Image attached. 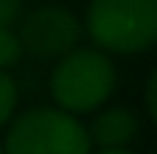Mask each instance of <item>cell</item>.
I'll return each mask as SVG.
<instances>
[{"label": "cell", "mask_w": 157, "mask_h": 154, "mask_svg": "<svg viewBox=\"0 0 157 154\" xmlns=\"http://www.w3.org/2000/svg\"><path fill=\"white\" fill-rule=\"evenodd\" d=\"M83 30L108 55H138L157 47V0H88Z\"/></svg>", "instance_id": "6da1fadb"}, {"label": "cell", "mask_w": 157, "mask_h": 154, "mask_svg": "<svg viewBox=\"0 0 157 154\" xmlns=\"http://www.w3.org/2000/svg\"><path fill=\"white\" fill-rule=\"evenodd\" d=\"M119 74L108 52L97 47H75L50 74V94L58 110L86 116L99 110L116 91Z\"/></svg>", "instance_id": "7a4b0ae2"}, {"label": "cell", "mask_w": 157, "mask_h": 154, "mask_svg": "<svg viewBox=\"0 0 157 154\" xmlns=\"http://www.w3.org/2000/svg\"><path fill=\"white\" fill-rule=\"evenodd\" d=\"M6 154H91V138L77 116L58 107H30L11 118Z\"/></svg>", "instance_id": "3957f363"}, {"label": "cell", "mask_w": 157, "mask_h": 154, "mask_svg": "<svg viewBox=\"0 0 157 154\" xmlns=\"http://www.w3.org/2000/svg\"><path fill=\"white\" fill-rule=\"evenodd\" d=\"M83 36V22L63 6H41L19 28L22 50L33 58L50 61L69 55Z\"/></svg>", "instance_id": "277c9868"}, {"label": "cell", "mask_w": 157, "mask_h": 154, "mask_svg": "<svg viewBox=\"0 0 157 154\" xmlns=\"http://www.w3.org/2000/svg\"><path fill=\"white\" fill-rule=\"evenodd\" d=\"M86 130H88L91 146H99V152H105V149H127L138 138L141 121L132 113V107L113 105V107H105L102 113H97L94 121Z\"/></svg>", "instance_id": "5b68a950"}, {"label": "cell", "mask_w": 157, "mask_h": 154, "mask_svg": "<svg viewBox=\"0 0 157 154\" xmlns=\"http://www.w3.org/2000/svg\"><path fill=\"white\" fill-rule=\"evenodd\" d=\"M17 105H19V88L8 72H0V130L6 124H11Z\"/></svg>", "instance_id": "8992f818"}, {"label": "cell", "mask_w": 157, "mask_h": 154, "mask_svg": "<svg viewBox=\"0 0 157 154\" xmlns=\"http://www.w3.org/2000/svg\"><path fill=\"white\" fill-rule=\"evenodd\" d=\"M22 55L25 50H22L19 33H14V28H0V72H8L11 66H17Z\"/></svg>", "instance_id": "52a82bcc"}, {"label": "cell", "mask_w": 157, "mask_h": 154, "mask_svg": "<svg viewBox=\"0 0 157 154\" xmlns=\"http://www.w3.org/2000/svg\"><path fill=\"white\" fill-rule=\"evenodd\" d=\"M22 14V0H0V28H14Z\"/></svg>", "instance_id": "ba28073f"}, {"label": "cell", "mask_w": 157, "mask_h": 154, "mask_svg": "<svg viewBox=\"0 0 157 154\" xmlns=\"http://www.w3.org/2000/svg\"><path fill=\"white\" fill-rule=\"evenodd\" d=\"M144 102H146V110H149L152 121L157 124V66L152 69L149 80H146V91H144Z\"/></svg>", "instance_id": "9c48e42d"}, {"label": "cell", "mask_w": 157, "mask_h": 154, "mask_svg": "<svg viewBox=\"0 0 157 154\" xmlns=\"http://www.w3.org/2000/svg\"><path fill=\"white\" fill-rule=\"evenodd\" d=\"M97 154H132L130 149H105V152H97Z\"/></svg>", "instance_id": "30bf717a"}, {"label": "cell", "mask_w": 157, "mask_h": 154, "mask_svg": "<svg viewBox=\"0 0 157 154\" xmlns=\"http://www.w3.org/2000/svg\"><path fill=\"white\" fill-rule=\"evenodd\" d=\"M0 154H6V152H3V143H0Z\"/></svg>", "instance_id": "8fae6325"}]
</instances>
